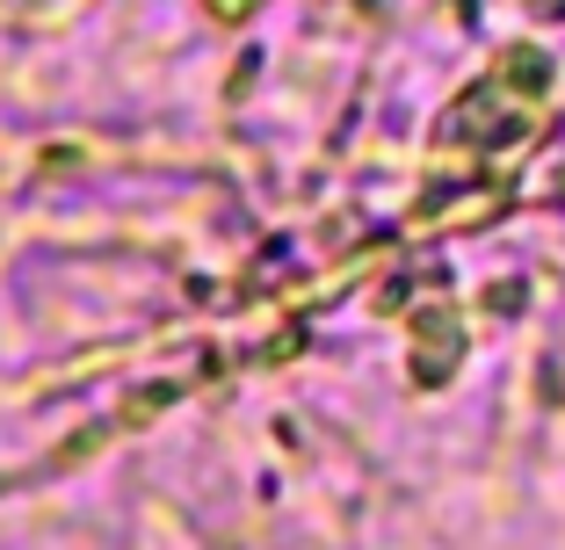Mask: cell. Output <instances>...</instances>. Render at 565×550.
<instances>
[{"label":"cell","instance_id":"cell-1","mask_svg":"<svg viewBox=\"0 0 565 550\" xmlns=\"http://www.w3.org/2000/svg\"><path fill=\"white\" fill-rule=\"evenodd\" d=\"M239 8H247V0H217V15H239Z\"/></svg>","mask_w":565,"mask_h":550}]
</instances>
